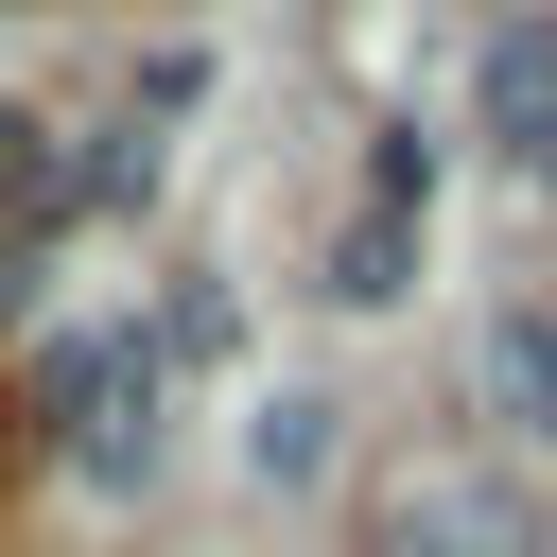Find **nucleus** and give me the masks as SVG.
<instances>
[{"instance_id":"nucleus-5","label":"nucleus","mask_w":557,"mask_h":557,"mask_svg":"<svg viewBox=\"0 0 557 557\" xmlns=\"http://www.w3.org/2000/svg\"><path fill=\"white\" fill-rule=\"evenodd\" d=\"M470 400H487L505 435L557 453V278H505V296H487V331H470Z\"/></svg>"},{"instance_id":"nucleus-4","label":"nucleus","mask_w":557,"mask_h":557,"mask_svg":"<svg viewBox=\"0 0 557 557\" xmlns=\"http://www.w3.org/2000/svg\"><path fill=\"white\" fill-rule=\"evenodd\" d=\"M418 209H435V139H418V122H383V157H366V209L331 226V296H348V313H383V296L418 278Z\"/></svg>"},{"instance_id":"nucleus-1","label":"nucleus","mask_w":557,"mask_h":557,"mask_svg":"<svg viewBox=\"0 0 557 557\" xmlns=\"http://www.w3.org/2000/svg\"><path fill=\"white\" fill-rule=\"evenodd\" d=\"M35 435H52L70 487L139 505V487L174 470V331H157V313H87V331H52V348H35Z\"/></svg>"},{"instance_id":"nucleus-3","label":"nucleus","mask_w":557,"mask_h":557,"mask_svg":"<svg viewBox=\"0 0 557 557\" xmlns=\"http://www.w3.org/2000/svg\"><path fill=\"white\" fill-rule=\"evenodd\" d=\"M470 139H487L522 191H557V0H505V17H487V52H470Z\"/></svg>"},{"instance_id":"nucleus-2","label":"nucleus","mask_w":557,"mask_h":557,"mask_svg":"<svg viewBox=\"0 0 557 557\" xmlns=\"http://www.w3.org/2000/svg\"><path fill=\"white\" fill-rule=\"evenodd\" d=\"M366 557H557V522L522 505V470H470V453H435V470H400V487H383Z\"/></svg>"},{"instance_id":"nucleus-6","label":"nucleus","mask_w":557,"mask_h":557,"mask_svg":"<svg viewBox=\"0 0 557 557\" xmlns=\"http://www.w3.org/2000/svg\"><path fill=\"white\" fill-rule=\"evenodd\" d=\"M244 470H261V487H313V470H331V383H278L261 435H244Z\"/></svg>"}]
</instances>
